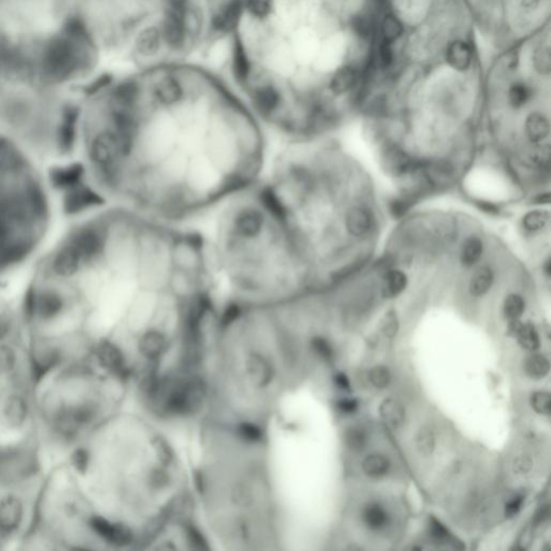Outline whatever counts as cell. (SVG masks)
Here are the masks:
<instances>
[{"mask_svg": "<svg viewBox=\"0 0 551 551\" xmlns=\"http://www.w3.org/2000/svg\"><path fill=\"white\" fill-rule=\"evenodd\" d=\"M218 289L200 234L101 205L74 216L36 258L24 310L34 325L74 329L138 371L196 330Z\"/></svg>", "mask_w": 551, "mask_h": 551, "instance_id": "cell-1", "label": "cell"}, {"mask_svg": "<svg viewBox=\"0 0 551 551\" xmlns=\"http://www.w3.org/2000/svg\"><path fill=\"white\" fill-rule=\"evenodd\" d=\"M266 154L263 131L231 103L147 101L126 82L79 110L74 160L103 204L185 224L254 185Z\"/></svg>", "mask_w": 551, "mask_h": 551, "instance_id": "cell-2", "label": "cell"}, {"mask_svg": "<svg viewBox=\"0 0 551 551\" xmlns=\"http://www.w3.org/2000/svg\"><path fill=\"white\" fill-rule=\"evenodd\" d=\"M191 470L193 512L207 541L233 550L278 549L282 521L265 434L204 421Z\"/></svg>", "mask_w": 551, "mask_h": 551, "instance_id": "cell-3", "label": "cell"}, {"mask_svg": "<svg viewBox=\"0 0 551 551\" xmlns=\"http://www.w3.org/2000/svg\"><path fill=\"white\" fill-rule=\"evenodd\" d=\"M220 209L208 242L225 300L275 305L304 294L309 269L256 183Z\"/></svg>", "mask_w": 551, "mask_h": 551, "instance_id": "cell-4", "label": "cell"}, {"mask_svg": "<svg viewBox=\"0 0 551 551\" xmlns=\"http://www.w3.org/2000/svg\"><path fill=\"white\" fill-rule=\"evenodd\" d=\"M55 194L45 166L0 135V282L34 263L47 246Z\"/></svg>", "mask_w": 551, "mask_h": 551, "instance_id": "cell-5", "label": "cell"}, {"mask_svg": "<svg viewBox=\"0 0 551 551\" xmlns=\"http://www.w3.org/2000/svg\"><path fill=\"white\" fill-rule=\"evenodd\" d=\"M185 11L187 9L167 8L164 20V38L169 47H181L185 37Z\"/></svg>", "mask_w": 551, "mask_h": 551, "instance_id": "cell-6", "label": "cell"}, {"mask_svg": "<svg viewBox=\"0 0 551 551\" xmlns=\"http://www.w3.org/2000/svg\"><path fill=\"white\" fill-rule=\"evenodd\" d=\"M382 167L393 177H404L417 167L408 154L396 145H390L382 152Z\"/></svg>", "mask_w": 551, "mask_h": 551, "instance_id": "cell-7", "label": "cell"}, {"mask_svg": "<svg viewBox=\"0 0 551 551\" xmlns=\"http://www.w3.org/2000/svg\"><path fill=\"white\" fill-rule=\"evenodd\" d=\"M472 47L463 40H455L446 50V62L455 72H468L472 64Z\"/></svg>", "mask_w": 551, "mask_h": 551, "instance_id": "cell-8", "label": "cell"}, {"mask_svg": "<svg viewBox=\"0 0 551 551\" xmlns=\"http://www.w3.org/2000/svg\"><path fill=\"white\" fill-rule=\"evenodd\" d=\"M374 219L366 208L353 207L348 210L344 217V225L352 236H364L372 229Z\"/></svg>", "mask_w": 551, "mask_h": 551, "instance_id": "cell-9", "label": "cell"}, {"mask_svg": "<svg viewBox=\"0 0 551 551\" xmlns=\"http://www.w3.org/2000/svg\"><path fill=\"white\" fill-rule=\"evenodd\" d=\"M357 81V70L353 66L342 67L335 72L330 82V90L335 95L347 93Z\"/></svg>", "mask_w": 551, "mask_h": 551, "instance_id": "cell-10", "label": "cell"}, {"mask_svg": "<svg viewBox=\"0 0 551 551\" xmlns=\"http://www.w3.org/2000/svg\"><path fill=\"white\" fill-rule=\"evenodd\" d=\"M379 411L380 416L390 428H401L405 422L406 411L404 408L403 404L396 399H389L382 402Z\"/></svg>", "mask_w": 551, "mask_h": 551, "instance_id": "cell-11", "label": "cell"}, {"mask_svg": "<svg viewBox=\"0 0 551 551\" xmlns=\"http://www.w3.org/2000/svg\"><path fill=\"white\" fill-rule=\"evenodd\" d=\"M526 132L532 143L544 141L550 133L549 121L544 114L533 112L528 116L526 122Z\"/></svg>", "mask_w": 551, "mask_h": 551, "instance_id": "cell-12", "label": "cell"}, {"mask_svg": "<svg viewBox=\"0 0 551 551\" xmlns=\"http://www.w3.org/2000/svg\"><path fill=\"white\" fill-rule=\"evenodd\" d=\"M241 12H242V5L240 0H231V3L225 6L223 11L216 17L214 21L216 28L225 32L234 30L240 20Z\"/></svg>", "mask_w": 551, "mask_h": 551, "instance_id": "cell-13", "label": "cell"}, {"mask_svg": "<svg viewBox=\"0 0 551 551\" xmlns=\"http://www.w3.org/2000/svg\"><path fill=\"white\" fill-rule=\"evenodd\" d=\"M407 282V276L403 271L397 269L388 271L382 279V296L384 298H396L406 289Z\"/></svg>", "mask_w": 551, "mask_h": 551, "instance_id": "cell-14", "label": "cell"}, {"mask_svg": "<svg viewBox=\"0 0 551 551\" xmlns=\"http://www.w3.org/2000/svg\"><path fill=\"white\" fill-rule=\"evenodd\" d=\"M495 280L492 269L488 266H481L472 273L470 281V292L474 296L485 295L491 289Z\"/></svg>", "mask_w": 551, "mask_h": 551, "instance_id": "cell-15", "label": "cell"}, {"mask_svg": "<svg viewBox=\"0 0 551 551\" xmlns=\"http://www.w3.org/2000/svg\"><path fill=\"white\" fill-rule=\"evenodd\" d=\"M363 521L368 529L378 531L386 528L389 523V514L382 505L373 503L367 505L363 510Z\"/></svg>", "mask_w": 551, "mask_h": 551, "instance_id": "cell-16", "label": "cell"}, {"mask_svg": "<svg viewBox=\"0 0 551 551\" xmlns=\"http://www.w3.org/2000/svg\"><path fill=\"white\" fill-rule=\"evenodd\" d=\"M484 252V244L478 237L470 236L463 242L461 250V263L465 267H472L475 265Z\"/></svg>", "mask_w": 551, "mask_h": 551, "instance_id": "cell-17", "label": "cell"}, {"mask_svg": "<svg viewBox=\"0 0 551 551\" xmlns=\"http://www.w3.org/2000/svg\"><path fill=\"white\" fill-rule=\"evenodd\" d=\"M233 69H234V74L238 81L245 82L248 79L250 64H249L246 50L239 40H236L234 45Z\"/></svg>", "mask_w": 551, "mask_h": 551, "instance_id": "cell-18", "label": "cell"}, {"mask_svg": "<svg viewBox=\"0 0 551 551\" xmlns=\"http://www.w3.org/2000/svg\"><path fill=\"white\" fill-rule=\"evenodd\" d=\"M362 468L369 477H384L389 472L390 461L382 455H371L363 461Z\"/></svg>", "mask_w": 551, "mask_h": 551, "instance_id": "cell-19", "label": "cell"}, {"mask_svg": "<svg viewBox=\"0 0 551 551\" xmlns=\"http://www.w3.org/2000/svg\"><path fill=\"white\" fill-rule=\"evenodd\" d=\"M160 34L155 28L143 30L138 38L137 47L141 54L145 56L155 54L160 48Z\"/></svg>", "mask_w": 551, "mask_h": 551, "instance_id": "cell-20", "label": "cell"}, {"mask_svg": "<svg viewBox=\"0 0 551 551\" xmlns=\"http://www.w3.org/2000/svg\"><path fill=\"white\" fill-rule=\"evenodd\" d=\"M549 368L550 365L548 359L543 355H531L524 363V371L528 376L533 379L544 378L548 374Z\"/></svg>", "mask_w": 551, "mask_h": 551, "instance_id": "cell-21", "label": "cell"}, {"mask_svg": "<svg viewBox=\"0 0 551 551\" xmlns=\"http://www.w3.org/2000/svg\"><path fill=\"white\" fill-rule=\"evenodd\" d=\"M404 32V26L399 17H395L394 14H386L384 17L382 23V40L391 42L399 39Z\"/></svg>", "mask_w": 551, "mask_h": 551, "instance_id": "cell-22", "label": "cell"}, {"mask_svg": "<svg viewBox=\"0 0 551 551\" xmlns=\"http://www.w3.org/2000/svg\"><path fill=\"white\" fill-rule=\"evenodd\" d=\"M520 346L529 351H535L539 348V337L537 330L531 324H520L516 335Z\"/></svg>", "mask_w": 551, "mask_h": 551, "instance_id": "cell-23", "label": "cell"}, {"mask_svg": "<svg viewBox=\"0 0 551 551\" xmlns=\"http://www.w3.org/2000/svg\"><path fill=\"white\" fill-rule=\"evenodd\" d=\"M550 216L544 210H532L522 219V225L528 231H539L548 225Z\"/></svg>", "mask_w": 551, "mask_h": 551, "instance_id": "cell-24", "label": "cell"}, {"mask_svg": "<svg viewBox=\"0 0 551 551\" xmlns=\"http://www.w3.org/2000/svg\"><path fill=\"white\" fill-rule=\"evenodd\" d=\"M532 96V91L529 86L522 82H516L510 86L508 91V101L514 108L523 107Z\"/></svg>", "mask_w": 551, "mask_h": 551, "instance_id": "cell-25", "label": "cell"}, {"mask_svg": "<svg viewBox=\"0 0 551 551\" xmlns=\"http://www.w3.org/2000/svg\"><path fill=\"white\" fill-rule=\"evenodd\" d=\"M524 308H526V303H524L523 298L518 294H510L505 300L503 311L508 320L514 321L518 320L521 317Z\"/></svg>", "mask_w": 551, "mask_h": 551, "instance_id": "cell-26", "label": "cell"}, {"mask_svg": "<svg viewBox=\"0 0 551 551\" xmlns=\"http://www.w3.org/2000/svg\"><path fill=\"white\" fill-rule=\"evenodd\" d=\"M351 28L357 37L368 39L374 32V22L369 15L362 13L352 19Z\"/></svg>", "mask_w": 551, "mask_h": 551, "instance_id": "cell-27", "label": "cell"}, {"mask_svg": "<svg viewBox=\"0 0 551 551\" xmlns=\"http://www.w3.org/2000/svg\"><path fill=\"white\" fill-rule=\"evenodd\" d=\"M416 445L421 455H432L435 449V436L430 428H422L419 430L416 437Z\"/></svg>", "mask_w": 551, "mask_h": 551, "instance_id": "cell-28", "label": "cell"}, {"mask_svg": "<svg viewBox=\"0 0 551 551\" xmlns=\"http://www.w3.org/2000/svg\"><path fill=\"white\" fill-rule=\"evenodd\" d=\"M346 445L353 451H361L364 449L367 443V435L364 430L360 428H350L344 433Z\"/></svg>", "mask_w": 551, "mask_h": 551, "instance_id": "cell-29", "label": "cell"}, {"mask_svg": "<svg viewBox=\"0 0 551 551\" xmlns=\"http://www.w3.org/2000/svg\"><path fill=\"white\" fill-rule=\"evenodd\" d=\"M534 68L541 74H548L551 70V54L548 48H541L533 56Z\"/></svg>", "mask_w": 551, "mask_h": 551, "instance_id": "cell-30", "label": "cell"}, {"mask_svg": "<svg viewBox=\"0 0 551 551\" xmlns=\"http://www.w3.org/2000/svg\"><path fill=\"white\" fill-rule=\"evenodd\" d=\"M369 380L377 389H384L391 382L389 368L384 366L374 367L369 373Z\"/></svg>", "mask_w": 551, "mask_h": 551, "instance_id": "cell-31", "label": "cell"}, {"mask_svg": "<svg viewBox=\"0 0 551 551\" xmlns=\"http://www.w3.org/2000/svg\"><path fill=\"white\" fill-rule=\"evenodd\" d=\"M532 408L539 415H549L550 413V394L548 392H535L532 394Z\"/></svg>", "mask_w": 551, "mask_h": 551, "instance_id": "cell-32", "label": "cell"}, {"mask_svg": "<svg viewBox=\"0 0 551 551\" xmlns=\"http://www.w3.org/2000/svg\"><path fill=\"white\" fill-rule=\"evenodd\" d=\"M428 533H430V537H432L434 541H437V543L447 541L448 539H449V537H450V534H449V531L446 529L445 526H443V524L438 521L436 518H434V517L430 518Z\"/></svg>", "mask_w": 551, "mask_h": 551, "instance_id": "cell-33", "label": "cell"}, {"mask_svg": "<svg viewBox=\"0 0 551 551\" xmlns=\"http://www.w3.org/2000/svg\"><path fill=\"white\" fill-rule=\"evenodd\" d=\"M391 42L382 40L380 41V45L378 48V56L379 62L384 68H389L394 61L393 48H392Z\"/></svg>", "mask_w": 551, "mask_h": 551, "instance_id": "cell-34", "label": "cell"}, {"mask_svg": "<svg viewBox=\"0 0 551 551\" xmlns=\"http://www.w3.org/2000/svg\"><path fill=\"white\" fill-rule=\"evenodd\" d=\"M248 10L256 17H264L269 14L271 8V0H248Z\"/></svg>", "mask_w": 551, "mask_h": 551, "instance_id": "cell-35", "label": "cell"}, {"mask_svg": "<svg viewBox=\"0 0 551 551\" xmlns=\"http://www.w3.org/2000/svg\"><path fill=\"white\" fill-rule=\"evenodd\" d=\"M399 331V321L394 311L386 313L382 321V332L386 337L392 338L397 334Z\"/></svg>", "mask_w": 551, "mask_h": 551, "instance_id": "cell-36", "label": "cell"}, {"mask_svg": "<svg viewBox=\"0 0 551 551\" xmlns=\"http://www.w3.org/2000/svg\"><path fill=\"white\" fill-rule=\"evenodd\" d=\"M522 504H523V497H514L512 502L508 503L505 508V514L508 518H512L514 514H518L519 510H521Z\"/></svg>", "mask_w": 551, "mask_h": 551, "instance_id": "cell-37", "label": "cell"}, {"mask_svg": "<svg viewBox=\"0 0 551 551\" xmlns=\"http://www.w3.org/2000/svg\"><path fill=\"white\" fill-rule=\"evenodd\" d=\"M532 466V461L528 457H520L514 462V472L519 474H526L529 472Z\"/></svg>", "mask_w": 551, "mask_h": 551, "instance_id": "cell-38", "label": "cell"}, {"mask_svg": "<svg viewBox=\"0 0 551 551\" xmlns=\"http://www.w3.org/2000/svg\"><path fill=\"white\" fill-rule=\"evenodd\" d=\"M337 406L342 413H352L357 410L359 404H357L355 399H342V401L337 404Z\"/></svg>", "mask_w": 551, "mask_h": 551, "instance_id": "cell-39", "label": "cell"}, {"mask_svg": "<svg viewBox=\"0 0 551 551\" xmlns=\"http://www.w3.org/2000/svg\"><path fill=\"white\" fill-rule=\"evenodd\" d=\"M390 207H391L392 214H393L395 217H399V216H403L404 214H406L407 209H408V202H405V200H395L394 202H392L391 206Z\"/></svg>", "mask_w": 551, "mask_h": 551, "instance_id": "cell-40", "label": "cell"}, {"mask_svg": "<svg viewBox=\"0 0 551 551\" xmlns=\"http://www.w3.org/2000/svg\"><path fill=\"white\" fill-rule=\"evenodd\" d=\"M335 384H337L340 389L347 390V391L350 390L349 379L342 373H340V374L335 376Z\"/></svg>", "mask_w": 551, "mask_h": 551, "instance_id": "cell-41", "label": "cell"}, {"mask_svg": "<svg viewBox=\"0 0 551 551\" xmlns=\"http://www.w3.org/2000/svg\"><path fill=\"white\" fill-rule=\"evenodd\" d=\"M187 0H167L168 8L175 9H187Z\"/></svg>", "mask_w": 551, "mask_h": 551, "instance_id": "cell-42", "label": "cell"}, {"mask_svg": "<svg viewBox=\"0 0 551 551\" xmlns=\"http://www.w3.org/2000/svg\"><path fill=\"white\" fill-rule=\"evenodd\" d=\"M519 1L520 5L526 8V9H534V8H537L539 6L541 0H519Z\"/></svg>", "mask_w": 551, "mask_h": 551, "instance_id": "cell-43", "label": "cell"}, {"mask_svg": "<svg viewBox=\"0 0 551 551\" xmlns=\"http://www.w3.org/2000/svg\"><path fill=\"white\" fill-rule=\"evenodd\" d=\"M481 209L485 210L486 212H489V214H497V208L495 206V205L488 204V202H482L481 205Z\"/></svg>", "mask_w": 551, "mask_h": 551, "instance_id": "cell-44", "label": "cell"}]
</instances>
